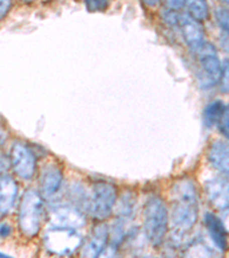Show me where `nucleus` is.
<instances>
[{
  "mask_svg": "<svg viewBox=\"0 0 229 258\" xmlns=\"http://www.w3.org/2000/svg\"><path fill=\"white\" fill-rule=\"evenodd\" d=\"M11 163L14 172L23 180H30L36 174L37 156L32 147L23 141H15L11 148Z\"/></svg>",
  "mask_w": 229,
  "mask_h": 258,
  "instance_id": "7",
  "label": "nucleus"
},
{
  "mask_svg": "<svg viewBox=\"0 0 229 258\" xmlns=\"http://www.w3.org/2000/svg\"><path fill=\"white\" fill-rule=\"evenodd\" d=\"M10 168H12L11 157L5 155V154L0 153V174L6 173Z\"/></svg>",
  "mask_w": 229,
  "mask_h": 258,
  "instance_id": "22",
  "label": "nucleus"
},
{
  "mask_svg": "<svg viewBox=\"0 0 229 258\" xmlns=\"http://www.w3.org/2000/svg\"><path fill=\"white\" fill-rule=\"evenodd\" d=\"M207 159L216 170L223 174H229V144L214 141L207 152Z\"/></svg>",
  "mask_w": 229,
  "mask_h": 258,
  "instance_id": "15",
  "label": "nucleus"
},
{
  "mask_svg": "<svg viewBox=\"0 0 229 258\" xmlns=\"http://www.w3.org/2000/svg\"><path fill=\"white\" fill-rule=\"evenodd\" d=\"M8 133L5 127V124L3 123V120L0 119V146H3L7 141Z\"/></svg>",
  "mask_w": 229,
  "mask_h": 258,
  "instance_id": "26",
  "label": "nucleus"
},
{
  "mask_svg": "<svg viewBox=\"0 0 229 258\" xmlns=\"http://www.w3.org/2000/svg\"><path fill=\"white\" fill-rule=\"evenodd\" d=\"M178 27L182 33L186 44L191 49H196L201 46L205 39V30L199 21L190 18L188 14H181L179 16Z\"/></svg>",
  "mask_w": 229,
  "mask_h": 258,
  "instance_id": "11",
  "label": "nucleus"
},
{
  "mask_svg": "<svg viewBox=\"0 0 229 258\" xmlns=\"http://www.w3.org/2000/svg\"><path fill=\"white\" fill-rule=\"evenodd\" d=\"M198 194L193 182L186 179L174 185L170 220L178 234L193 230L198 219Z\"/></svg>",
  "mask_w": 229,
  "mask_h": 258,
  "instance_id": "1",
  "label": "nucleus"
},
{
  "mask_svg": "<svg viewBox=\"0 0 229 258\" xmlns=\"http://www.w3.org/2000/svg\"><path fill=\"white\" fill-rule=\"evenodd\" d=\"M204 224H205L206 231L209 233L212 242L214 243L218 250L224 252L228 249L227 230L224 227L222 220L216 217L212 212H206L204 215Z\"/></svg>",
  "mask_w": 229,
  "mask_h": 258,
  "instance_id": "14",
  "label": "nucleus"
},
{
  "mask_svg": "<svg viewBox=\"0 0 229 258\" xmlns=\"http://www.w3.org/2000/svg\"><path fill=\"white\" fill-rule=\"evenodd\" d=\"M63 182L62 170L57 164L47 163L43 166L39 174L40 194L43 198L51 199L59 193Z\"/></svg>",
  "mask_w": 229,
  "mask_h": 258,
  "instance_id": "10",
  "label": "nucleus"
},
{
  "mask_svg": "<svg viewBox=\"0 0 229 258\" xmlns=\"http://www.w3.org/2000/svg\"><path fill=\"white\" fill-rule=\"evenodd\" d=\"M8 258V257H11V256H8V255H6V253H4V252H0V258Z\"/></svg>",
  "mask_w": 229,
  "mask_h": 258,
  "instance_id": "28",
  "label": "nucleus"
},
{
  "mask_svg": "<svg viewBox=\"0 0 229 258\" xmlns=\"http://www.w3.org/2000/svg\"><path fill=\"white\" fill-rule=\"evenodd\" d=\"M45 218L44 198L35 189H27L21 199L18 212V226L26 238L39 234Z\"/></svg>",
  "mask_w": 229,
  "mask_h": 258,
  "instance_id": "2",
  "label": "nucleus"
},
{
  "mask_svg": "<svg viewBox=\"0 0 229 258\" xmlns=\"http://www.w3.org/2000/svg\"><path fill=\"white\" fill-rule=\"evenodd\" d=\"M12 232H13V228H12L10 224L6 222L0 224V238L7 239L12 234Z\"/></svg>",
  "mask_w": 229,
  "mask_h": 258,
  "instance_id": "25",
  "label": "nucleus"
},
{
  "mask_svg": "<svg viewBox=\"0 0 229 258\" xmlns=\"http://www.w3.org/2000/svg\"><path fill=\"white\" fill-rule=\"evenodd\" d=\"M185 7L187 14L199 22L209 19L210 8L206 0H186Z\"/></svg>",
  "mask_w": 229,
  "mask_h": 258,
  "instance_id": "16",
  "label": "nucleus"
},
{
  "mask_svg": "<svg viewBox=\"0 0 229 258\" xmlns=\"http://www.w3.org/2000/svg\"><path fill=\"white\" fill-rule=\"evenodd\" d=\"M117 202V188L106 181L95 182L89 198L87 210L92 217L103 222L109 218Z\"/></svg>",
  "mask_w": 229,
  "mask_h": 258,
  "instance_id": "5",
  "label": "nucleus"
},
{
  "mask_svg": "<svg viewBox=\"0 0 229 258\" xmlns=\"http://www.w3.org/2000/svg\"><path fill=\"white\" fill-rule=\"evenodd\" d=\"M199 61L198 80L203 87H212L219 84L221 76V62H220L216 49L210 43H204L195 49Z\"/></svg>",
  "mask_w": 229,
  "mask_h": 258,
  "instance_id": "6",
  "label": "nucleus"
},
{
  "mask_svg": "<svg viewBox=\"0 0 229 258\" xmlns=\"http://www.w3.org/2000/svg\"><path fill=\"white\" fill-rule=\"evenodd\" d=\"M218 126L224 138H227L229 140V106L224 107L223 113L218 122Z\"/></svg>",
  "mask_w": 229,
  "mask_h": 258,
  "instance_id": "19",
  "label": "nucleus"
},
{
  "mask_svg": "<svg viewBox=\"0 0 229 258\" xmlns=\"http://www.w3.org/2000/svg\"><path fill=\"white\" fill-rule=\"evenodd\" d=\"M12 7V0H0V21L7 15Z\"/></svg>",
  "mask_w": 229,
  "mask_h": 258,
  "instance_id": "23",
  "label": "nucleus"
},
{
  "mask_svg": "<svg viewBox=\"0 0 229 258\" xmlns=\"http://www.w3.org/2000/svg\"><path fill=\"white\" fill-rule=\"evenodd\" d=\"M224 106L221 100H214L211 103H209L205 107V110H204V122H205V125L212 127L215 124H218L220 117L223 113Z\"/></svg>",
  "mask_w": 229,
  "mask_h": 258,
  "instance_id": "17",
  "label": "nucleus"
},
{
  "mask_svg": "<svg viewBox=\"0 0 229 258\" xmlns=\"http://www.w3.org/2000/svg\"><path fill=\"white\" fill-rule=\"evenodd\" d=\"M84 239L78 230L64 227H53L45 233L44 245L49 252L57 256H70L76 252Z\"/></svg>",
  "mask_w": 229,
  "mask_h": 258,
  "instance_id": "4",
  "label": "nucleus"
},
{
  "mask_svg": "<svg viewBox=\"0 0 229 258\" xmlns=\"http://www.w3.org/2000/svg\"><path fill=\"white\" fill-rule=\"evenodd\" d=\"M220 89L223 93H229V60L224 61L221 68V76H220Z\"/></svg>",
  "mask_w": 229,
  "mask_h": 258,
  "instance_id": "20",
  "label": "nucleus"
},
{
  "mask_svg": "<svg viewBox=\"0 0 229 258\" xmlns=\"http://www.w3.org/2000/svg\"><path fill=\"white\" fill-rule=\"evenodd\" d=\"M215 20L220 27H221L224 32H227L229 36V10H224V8H218L214 13Z\"/></svg>",
  "mask_w": 229,
  "mask_h": 258,
  "instance_id": "18",
  "label": "nucleus"
},
{
  "mask_svg": "<svg viewBox=\"0 0 229 258\" xmlns=\"http://www.w3.org/2000/svg\"><path fill=\"white\" fill-rule=\"evenodd\" d=\"M19 194L18 182L11 174H0V216L10 214Z\"/></svg>",
  "mask_w": 229,
  "mask_h": 258,
  "instance_id": "13",
  "label": "nucleus"
},
{
  "mask_svg": "<svg viewBox=\"0 0 229 258\" xmlns=\"http://www.w3.org/2000/svg\"><path fill=\"white\" fill-rule=\"evenodd\" d=\"M110 231L106 224H99L93 228L87 238L86 242L82 244V256L98 257L106 250L108 241H109Z\"/></svg>",
  "mask_w": 229,
  "mask_h": 258,
  "instance_id": "12",
  "label": "nucleus"
},
{
  "mask_svg": "<svg viewBox=\"0 0 229 258\" xmlns=\"http://www.w3.org/2000/svg\"><path fill=\"white\" fill-rule=\"evenodd\" d=\"M85 4L91 12H102L109 6V0H85Z\"/></svg>",
  "mask_w": 229,
  "mask_h": 258,
  "instance_id": "21",
  "label": "nucleus"
},
{
  "mask_svg": "<svg viewBox=\"0 0 229 258\" xmlns=\"http://www.w3.org/2000/svg\"><path fill=\"white\" fill-rule=\"evenodd\" d=\"M220 2L223 3V4H226V5L229 6V0H220Z\"/></svg>",
  "mask_w": 229,
  "mask_h": 258,
  "instance_id": "30",
  "label": "nucleus"
},
{
  "mask_svg": "<svg viewBox=\"0 0 229 258\" xmlns=\"http://www.w3.org/2000/svg\"><path fill=\"white\" fill-rule=\"evenodd\" d=\"M170 214L164 200L151 197L145 202L143 211V230L145 238L154 247L163 243L169 231Z\"/></svg>",
  "mask_w": 229,
  "mask_h": 258,
  "instance_id": "3",
  "label": "nucleus"
},
{
  "mask_svg": "<svg viewBox=\"0 0 229 258\" xmlns=\"http://www.w3.org/2000/svg\"><path fill=\"white\" fill-rule=\"evenodd\" d=\"M205 192L215 209L220 212L229 210V174L207 180L205 182Z\"/></svg>",
  "mask_w": 229,
  "mask_h": 258,
  "instance_id": "9",
  "label": "nucleus"
},
{
  "mask_svg": "<svg viewBox=\"0 0 229 258\" xmlns=\"http://www.w3.org/2000/svg\"><path fill=\"white\" fill-rule=\"evenodd\" d=\"M166 6L170 10H174V11H178L180 10V8L185 7V2L186 0H164Z\"/></svg>",
  "mask_w": 229,
  "mask_h": 258,
  "instance_id": "24",
  "label": "nucleus"
},
{
  "mask_svg": "<svg viewBox=\"0 0 229 258\" xmlns=\"http://www.w3.org/2000/svg\"><path fill=\"white\" fill-rule=\"evenodd\" d=\"M221 217H222L221 220H222L223 225H224V227H226L227 232L229 233V210L221 212Z\"/></svg>",
  "mask_w": 229,
  "mask_h": 258,
  "instance_id": "27",
  "label": "nucleus"
},
{
  "mask_svg": "<svg viewBox=\"0 0 229 258\" xmlns=\"http://www.w3.org/2000/svg\"><path fill=\"white\" fill-rule=\"evenodd\" d=\"M49 223L53 227L78 228L86 224V218L83 210L73 206H57L49 211Z\"/></svg>",
  "mask_w": 229,
  "mask_h": 258,
  "instance_id": "8",
  "label": "nucleus"
},
{
  "mask_svg": "<svg viewBox=\"0 0 229 258\" xmlns=\"http://www.w3.org/2000/svg\"><path fill=\"white\" fill-rule=\"evenodd\" d=\"M21 2H23V3H33V2H36V0H21Z\"/></svg>",
  "mask_w": 229,
  "mask_h": 258,
  "instance_id": "29",
  "label": "nucleus"
}]
</instances>
